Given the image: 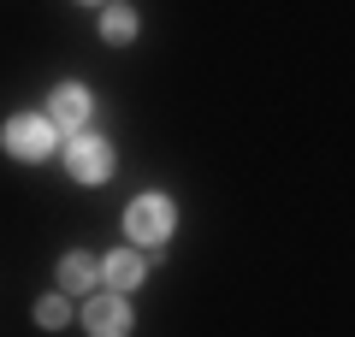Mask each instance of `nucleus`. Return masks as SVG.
I'll list each match as a JSON object with an SVG mask.
<instances>
[{"instance_id":"obj_1","label":"nucleus","mask_w":355,"mask_h":337,"mask_svg":"<svg viewBox=\"0 0 355 337\" xmlns=\"http://www.w3.org/2000/svg\"><path fill=\"white\" fill-rule=\"evenodd\" d=\"M172 225H178V207L166 196H137L125 207V231H130V243H137V249H160L166 237H172Z\"/></svg>"},{"instance_id":"obj_2","label":"nucleus","mask_w":355,"mask_h":337,"mask_svg":"<svg viewBox=\"0 0 355 337\" xmlns=\"http://www.w3.org/2000/svg\"><path fill=\"white\" fill-rule=\"evenodd\" d=\"M0 142H6L12 160H48L53 142H60V125H53L48 112H18V119H6Z\"/></svg>"},{"instance_id":"obj_3","label":"nucleus","mask_w":355,"mask_h":337,"mask_svg":"<svg viewBox=\"0 0 355 337\" xmlns=\"http://www.w3.org/2000/svg\"><path fill=\"white\" fill-rule=\"evenodd\" d=\"M65 166H71L77 184H107V178H113V142H107V137H83V130H77L71 148H65Z\"/></svg>"},{"instance_id":"obj_4","label":"nucleus","mask_w":355,"mask_h":337,"mask_svg":"<svg viewBox=\"0 0 355 337\" xmlns=\"http://www.w3.org/2000/svg\"><path fill=\"white\" fill-rule=\"evenodd\" d=\"M83 331H95V337H119V331H130V296H119V290H107V296H89V302H83Z\"/></svg>"},{"instance_id":"obj_5","label":"nucleus","mask_w":355,"mask_h":337,"mask_svg":"<svg viewBox=\"0 0 355 337\" xmlns=\"http://www.w3.org/2000/svg\"><path fill=\"white\" fill-rule=\"evenodd\" d=\"M89 112H95V95H89L83 83H60V89L48 95V119H53L60 130H83Z\"/></svg>"},{"instance_id":"obj_6","label":"nucleus","mask_w":355,"mask_h":337,"mask_svg":"<svg viewBox=\"0 0 355 337\" xmlns=\"http://www.w3.org/2000/svg\"><path fill=\"white\" fill-rule=\"evenodd\" d=\"M142 273H148V261H142V254H130V249H119V254H107V261H101L107 290H119V296H130V290L142 284Z\"/></svg>"},{"instance_id":"obj_7","label":"nucleus","mask_w":355,"mask_h":337,"mask_svg":"<svg viewBox=\"0 0 355 337\" xmlns=\"http://www.w3.org/2000/svg\"><path fill=\"white\" fill-rule=\"evenodd\" d=\"M95 278H101V261H89V254H65V261H60V284L65 290H83V296H89Z\"/></svg>"},{"instance_id":"obj_8","label":"nucleus","mask_w":355,"mask_h":337,"mask_svg":"<svg viewBox=\"0 0 355 337\" xmlns=\"http://www.w3.org/2000/svg\"><path fill=\"white\" fill-rule=\"evenodd\" d=\"M101 36L113 42V48H125V42L137 36V12H130V6H107V18H101Z\"/></svg>"},{"instance_id":"obj_9","label":"nucleus","mask_w":355,"mask_h":337,"mask_svg":"<svg viewBox=\"0 0 355 337\" xmlns=\"http://www.w3.org/2000/svg\"><path fill=\"white\" fill-rule=\"evenodd\" d=\"M36 320L48 325V331H60V325L71 320V308H65V296H48V302H36Z\"/></svg>"},{"instance_id":"obj_10","label":"nucleus","mask_w":355,"mask_h":337,"mask_svg":"<svg viewBox=\"0 0 355 337\" xmlns=\"http://www.w3.org/2000/svg\"><path fill=\"white\" fill-rule=\"evenodd\" d=\"M83 6H95V0H83Z\"/></svg>"}]
</instances>
